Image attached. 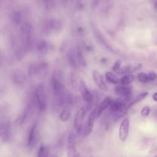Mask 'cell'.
<instances>
[{"instance_id":"cell-14","label":"cell","mask_w":157,"mask_h":157,"mask_svg":"<svg viewBox=\"0 0 157 157\" xmlns=\"http://www.w3.org/2000/svg\"><path fill=\"white\" fill-rule=\"evenodd\" d=\"M105 78L107 82L112 84H118L120 82L117 75L112 72H107L105 73Z\"/></svg>"},{"instance_id":"cell-19","label":"cell","mask_w":157,"mask_h":157,"mask_svg":"<svg viewBox=\"0 0 157 157\" xmlns=\"http://www.w3.org/2000/svg\"><path fill=\"white\" fill-rule=\"evenodd\" d=\"M11 19L13 23L16 25H19L21 23L22 21V16L21 14L18 11H14L12 13Z\"/></svg>"},{"instance_id":"cell-23","label":"cell","mask_w":157,"mask_h":157,"mask_svg":"<svg viewBox=\"0 0 157 157\" xmlns=\"http://www.w3.org/2000/svg\"><path fill=\"white\" fill-rule=\"evenodd\" d=\"M150 112V108L148 106H145L143 107V109L141 110V115L143 117H147Z\"/></svg>"},{"instance_id":"cell-16","label":"cell","mask_w":157,"mask_h":157,"mask_svg":"<svg viewBox=\"0 0 157 157\" xmlns=\"http://www.w3.org/2000/svg\"><path fill=\"white\" fill-rule=\"evenodd\" d=\"M47 26H48L47 28L49 29H53L55 31H58L61 28L62 25L60 23V21H59L56 20H52L48 23Z\"/></svg>"},{"instance_id":"cell-4","label":"cell","mask_w":157,"mask_h":157,"mask_svg":"<svg viewBox=\"0 0 157 157\" xmlns=\"http://www.w3.org/2000/svg\"><path fill=\"white\" fill-rule=\"evenodd\" d=\"M113 101V98L110 96L106 97L96 108H94L92 112L94 114L96 118H98L102 112H104L108 107H110L112 102Z\"/></svg>"},{"instance_id":"cell-11","label":"cell","mask_w":157,"mask_h":157,"mask_svg":"<svg viewBox=\"0 0 157 157\" xmlns=\"http://www.w3.org/2000/svg\"><path fill=\"white\" fill-rule=\"evenodd\" d=\"M10 126L9 123H2L0 124V137L4 140H8L10 137Z\"/></svg>"},{"instance_id":"cell-21","label":"cell","mask_w":157,"mask_h":157,"mask_svg":"<svg viewBox=\"0 0 157 157\" xmlns=\"http://www.w3.org/2000/svg\"><path fill=\"white\" fill-rule=\"evenodd\" d=\"M71 116V112L68 109H64L59 115V119L62 121H67Z\"/></svg>"},{"instance_id":"cell-24","label":"cell","mask_w":157,"mask_h":157,"mask_svg":"<svg viewBox=\"0 0 157 157\" xmlns=\"http://www.w3.org/2000/svg\"><path fill=\"white\" fill-rule=\"evenodd\" d=\"M121 61L120 60H117L112 67V70L113 71V72H116L121 67Z\"/></svg>"},{"instance_id":"cell-17","label":"cell","mask_w":157,"mask_h":157,"mask_svg":"<svg viewBox=\"0 0 157 157\" xmlns=\"http://www.w3.org/2000/svg\"><path fill=\"white\" fill-rule=\"evenodd\" d=\"M39 69V64L37 63H32L28 69V75L30 76L38 75Z\"/></svg>"},{"instance_id":"cell-18","label":"cell","mask_w":157,"mask_h":157,"mask_svg":"<svg viewBox=\"0 0 157 157\" xmlns=\"http://www.w3.org/2000/svg\"><path fill=\"white\" fill-rule=\"evenodd\" d=\"M37 48L39 52L42 54H45L48 50V45L45 41L40 40L37 44Z\"/></svg>"},{"instance_id":"cell-12","label":"cell","mask_w":157,"mask_h":157,"mask_svg":"<svg viewBox=\"0 0 157 157\" xmlns=\"http://www.w3.org/2000/svg\"><path fill=\"white\" fill-rule=\"evenodd\" d=\"M26 75L21 71H15L12 76V79L14 83L16 84H21L26 80Z\"/></svg>"},{"instance_id":"cell-20","label":"cell","mask_w":157,"mask_h":157,"mask_svg":"<svg viewBox=\"0 0 157 157\" xmlns=\"http://www.w3.org/2000/svg\"><path fill=\"white\" fill-rule=\"evenodd\" d=\"M49 154V150L48 147L45 146H41L37 152V157H48Z\"/></svg>"},{"instance_id":"cell-25","label":"cell","mask_w":157,"mask_h":157,"mask_svg":"<svg viewBox=\"0 0 157 157\" xmlns=\"http://www.w3.org/2000/svg\"><path fill=\"white\" fill-rule=\"evenodd\" d=\"M148 77L149 80L154 81V80H155L157 78V74L155 72H150L148 75Z\"/></svg>"},{"instance_id":"cell-27","label":"cell","mask_w":157,"mask_h":157,"mask_svg":"<svg viewBox=\"0 0 157 157\" xmlns=\"http://www.w3.org/2000/svg\"><path fill=\"white\" fill-rule=\"evenodd\" d=\"M156 157H157V155H156Z\"/></svg>"},{"instance_id":"cell-9","label":"cell","mask_w":157,"mask_h":157,"mask_svg":"<svg viewBox=\"0 0 157 157\" xmlns=\"http://www.w3.org/2000/svg\"><path fill=\"white\" fill-rule=\"evenodd\" d=\"M142 67L141 64H138L136 65H128L121 66V67L115 72L118 74H131L132 72H134L138 70L141 69Z\"/></svg>"},{"instance_id":"cell-13","label":"cell","mask_w":157,"mask_h":157,"mask_svg":"<svg viewBox=\"0 0 157 157\" xmlns=\"http://www.w3.org/2000/svg\"><path fill=\"white\" fill-rule=\"evenodd\" d=\"M148 95V92H144L140 93V94H139L137 96H136L132 101H131L127 105V109H129L130 107H131L132 106H133L134 105L139 103V102H140L141 101H142L143 99H144Z\"/></svg>"},{"instance_id":"cell-5","label":"cell","mask_w":157,"mask_h":157,"mask_svg":"<svg viewBox=\"0 0 157 157\" xmlns=\"http://www.w3.org/2000/svg\"><path fill=\"white\" fill-rule=\"evenodd\" d=\"M92 75L93 80L96 84V85L99 87V88L103 91H107L109 90L103 78V76L102 74L97 70H94L92 72Z\"/></svg>"},{"instance_id":"cell-10","label":"cell","mask_w":157,"mask_h":157,"mask_svg":"<svg viewBox=\"0 0 157 157\" xmlns=\"http://www.w3.org/2000/svg\"><path fill=\"white\" fill-rule=\"evenodd\" d=\"M115 94L120 97H126L131 96L132 93V88L129 85H121L115 87Z\"/></svg>"},{"instance_id":"cell-2","label":"cell","mask_w":157,"mask_h":157,"mask_svg":"<svg viewBox=\"0 0 157 157\" xmlns=\"http://www.w3.org/2000/svg\"><path fill=\"white\" fill-rule=\"evenodd\" d=\"M130 121L129 118H124L120 123L119 128V139L121 142L126 140L129 130Z\"/></svg>"},{"instance_id":"cell-8","label":"cell","mask_w":157,"mask_h":157,"mask_svg":"<svg viewBox=\"0 0 157 157\" xmlns=\"http://www.w3.org/2000/svg\"><path fill=\"white\" fill-rule=\"evenodd\" d=\"M85 115V110L84 108L82 107L77 111V112L75 116L74 124V127L75 128L77 132H78L80 131V128H82V126L83 125L82 122H83Z\"/></svg>"},{"instance_id":"cell-3","label":"cell","mask_w":157,"mask_h":157,"mask_svg":"<svg viewBox=\"0 0 157 157\" xmlns=\"http://www.w3.org/2000/svg\"><path fill=\"white\" fill-rule=\"evenodd\" d=\"M75 136L73 132H71L67 139V156L78 157V154L75 148Z\"/></svg>"},{"instance_id":"cell-26","label":"cell","mask_w":157,"mask_h":157,"mask_svg":"<svg viewBox=\"0 0 157 157\" xmlns=\"http://www.w3.org/2000/svg\"><path fill=\"white\" fill-rule=\"evenodd\" d=\"M152 99H153V101H155V102H157V92L155 93L152 95Z\"/></svg>"},{"instance_id":"cell-6","label":"cell","mask_w":157,"mask_h":157,"mask_svg":"<svg viewBox=\"0 0 157 157\" xmlns=\"http://www.w3.org/2000/svg\"><path fill=\"white\" fill-rule=\"evenodd\" d=\"M78 88L80 93H82L83 99L84 100V101L88 103L91 102L93 99V95L87 88L85 82L82 80H80L79 82Z\"/></svg>"},{"instance_id":"cell-22","label":"cell","mask_w":157,"mask_h":157,"mask_svg":"<svg viewBox=\"0 0 157 157\" xmlns=\"http://www.w3.org/2000/svg\"><path fill=\"white\" fill-rule=\"evenodd\" d=\"M137 80L139 82L145 83L149 81L148 75L144 72H140L137 75Z\"/></svg>"},{"instance_id":"cell-7","label":"cell","mask_w":157,"mask_h":157,"mask_svg":"<svg viewBox=\"0 0 157 157\" xmlns=\"http://www.w3.org/2000/svg\"><path fill=\"white\" fill-rule=\"evenodd\" d=\"M37 142V124H34L31 128L28 134L27 145L29 147H33Z\"/></svg>"},{"instance_id":"cell-1","label":"cell","mask_w":157,"mask_h":157,"mask_svg":"<svg viewBox=\"0 0 157 157\" xmlns=\"http://www.w3.org/2000/svg\"><path fill=\"white\" fill-rule=\"evenodd\" d=\"M35 98L39 109L42 111L45 110L47 107V98L44 86L40 84L37 86L35 91Z\"/></svg>"},{"instance_id":"cell-15","label":"cell","mask_w":157,"mask_h":157,"mask_svg":"<svg viewBox=\"0 0 157 157\" xmlns=\"http://www.w3.org/2000/svg\"><path fill=\"white\" fill-rule=\"evenodd\" d=\"M135 78L134 75L131 74H128L123 75L120 79V83L121 85H129L131 83H132Z\"/></svg>"}]
</instances>
